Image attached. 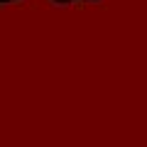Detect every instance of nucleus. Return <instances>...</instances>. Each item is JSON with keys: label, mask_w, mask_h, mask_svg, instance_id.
<instances>
[{"label": "nucleus", "mask_w": 147, "mask_h": 147, "mask_svg": "<svg viewBox=\"0 0 147 147\" xmlns=\"http://www.w3.org/2000/svg\"><path fill=\"white\" fill-rule=\"evenodd\" d=\"M10 3H15V0H0V5H10Z\"/></svg>", "instance_id": "f03ea898"}, {"label": "nucleus", "mask_w": 147, "mask_h": 147, "mask_svg": "<svg viewBox=\"0 0 147 147\" xmlns=\"http://www.w3.org/2000/svg\"><path fill=\"white\" fill-rule=\"evenodd\" d=\"M54 3H59V5H66V3H74V0H54Z\"/></svg>", "instance_id": "f257e3e1"}]
</instances>
